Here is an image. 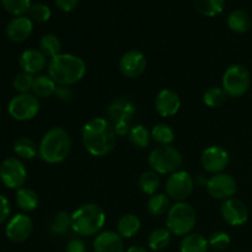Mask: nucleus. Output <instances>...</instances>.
<instances>
[{
  "label": "nucleus",
  "mask_w": 252,
  "mask_h": 252,
  "mask_svg": "<svg viewBox=\"0 0 252 252\" xmlns=\"http://www.w3.org/2000/svg\"><path fill=\"white\" fill-rule=\"evenodd\" d=\"M201 164L207 172L220 174L229 164L228 152L218 145H212L202 153Z\"/></svg>",
  "instance_id": "14"
},
{
  "label": "nucleus",
  "mask_w": 252,
  "mask_h": 252,
  "mask_svg": "<svg viewBox=\"0 0 252 252\" xmlns=\"http://www.w3.org/2000/svg\"><path fill=\"white\" fill-rule=\"evenodd\" d=\"M10 116L16 121H30L39 112V101L33 94H19L11 98L7 107Z\"/></svg>",
  "instance_id": "9"
},
{
  "label": "nucleus",
  "mask_w": 252,
  "mask_h": 252,
  "mask_svg": "<svg viewBox=\"0 0 252 252\" xmlns=\"http://www.w3.org/2000/svg\"><path fill=\"white\" fill-rule=\"evenodd\" d=\"M193 187V177L189 172L179 170L167 177L166 184H165V191L170 199H174L176 202H184V199L191 196Z\"/></svg>",
  "instance_id": "10"
},
{
  "label": "nucleus",
  "mask_w": 252,
  "mask_h": 252,
  "mask_svg": "<svg viewBox=\"0 0 252 252\" xmlns=\"http://www.w3.org/2000/svg\"><path fill=\"white\" fill-rule=\"evenodd\" d=\"M54 95H56L59 100L64 101V102H70L74 98V91L70 86L57 85L56 94H54Z\"/></svg>",
  "instance_id": "40"
},
{
  "label": "nucleus",
  "mask_w": 252,
  "mask_h": 252,
  "mask_svg": "<svg viewBox=\"0 0 252 252\" xmlns=\"http://www.w3.org/2000/svg\"><path fill=\"white\" fill-rule=\"evenodd\" d=\"M196 221V211L186 202H177L167 212L166 226L174 235L184 236L191 234Z\"/></svg>",
  "instance_id": "6"
},
{
  "label": "nucleus",
  "mask_w": 252,
  "mask_h": 252,
  "mask_svg": "<svg viewBox=\"0 0 252 252\" xmlns=\"http://www.w3.org/2000/svg\"><path fill=\"white\" fill-rule=\"evenodd\" d=\"M228 26L235 33H245L251 27V19L244 10H234L228 16Z\"/></svg>",
  "instance_id": "22"
},
{
  "label": "nucleus",
  "mask_w": 252,
  "mask_h": 252,
  "mask_svg": "<svg viewBox=\"0 0 252 252\" xmlns=\"http://www.w3.org/2000/svg\"><path fill=\"white\" fill-rule=\"evenodd\" d=\"M0 180L11 189H19L27 180V170L17 158H7L0 164Z\"/></svg>",
  "instance_id": "11"
},
{
  "label": "nucleus",
  "mask_w": 252,
  "mask_h": 252,
  "mask_svg": "<svg viewBox=\"0 0 252 252\" xmlns=\"http://www.w3.org/2000/svg\"><path fill=\"white\" fill-rule=\"evenodd\" d=\"M33 231V221L26 214H16L6 224L5 234L14 243H24Z\"/></svg>",
  "instance_id": "13"
},
{
  "label": "nucleus",
  "mask_w": 252,
  "mask_h": 252,
  "mask_svg": "<svg viewBox=\"0 0 252 252\" xmlns=\"http://www.w3.org/2000/svg\"><path fill=\"white\" fill-rule=\"evenodd\" d=\"M128 137H129V142L134 147L139 148V149H144L149 145L150 139H152V133L143 125H135L129 130Z\"/></svg>",
  "instance_id": "32"
},
{
  "label": "nucleus",
  "mask_w": 252,
  "mask_h": 252,
  "mask_svg": "<svg viewBox=\"0 0 252 252\" xmlns=\"http://www.w3.org/2000/svg\"><path fill=\"white\" fill-rule=\"evenodd\" d=\"M226 93L224 91L223 88H218V86H214V88L208 89V90L204 93L203 95V102L206 103L208 107H219V106L223 105L226 100Z\"/></svg>",
  "instance_id": "35"
},
{
  "label": "nucleus",
  "mask_w": 252,
  "mask_h": 252,
  "mask_svg": "<svg viewBox=\"0 0 252 252\" xmlns=\"http://www.w3.org/2000/svg\"><path fill=\"white\" fill-rule=\"evenodd\" d=\"M221 84L226 95L230 97H240L245 95L250 88V71L241 64H233L224 73Z\"/></svg>",
  "instance_id": "8"
},
{
  "label": "nucleus",
  "mask_w": 252,
  "mask_h": 252,
  "mask_svg": "<svg viewBox=\"0 0 252 252\" xmlns=\"http://www.w3.org/2000/svg\"><path fill=\"white\" fill-rule=\"evenodd\" d=\"M106 216L96 203L83 204L71 214V229L81 236H91L103 228Z\"/></svg>",
  "instance_id": "4"
},
{
  "label": "nucleus",
  "mask_w": 252,
  "mask_h": 252,
  "mask_svg": "<svg viewBox=\"0 0 252 252\" xmlns=\"http://www.w3.org/2000/svg\"><path fill=\"white\" fill-rule=\"evenodd\" d=\"M14 152L19 158L25 160H31L38 154V147L29 137H20L14 143Z\"/></svg>",
  "instance_id": "26"
},
{
  "label": "nucleus",
  "mask_w": 252,
  "mask_h": 252,
  "mask_svg": "<svg viewBox=\"0 0 252 252\" xmlns=\"http://www.w3.org/2000/svg\"><path fill=\"white\" fill-rule=\"evenodd\" d=\"M71 228V216L66 212H58L49 224V231L53 235H65Z\"/></svg>",
  "instance_id": "31"
},
{
  "label": "nucleus",
  "mask_w": 252,
  "mask_h": 252,
  "mask_svg": "<svg viewBox=\"0 0 252 252\" xmlns=\"http://www.w3.org/2000/svg\"><path fill=\"white\" fill-rule=\"evenodd\" d=\"M149 166L157 174L167 175L179 171L182 165V155L171 145H159L150 152L148 158Z\"/></svg>",
  "instance_id": "7"
},
{
  "label": "nucleus",
  "mask_w": 252,
  "mask_h": 252,
  "mask_svg": "<svg viewBox=\"0 0 252 252\" xmlns=\"http://www.w3.org/2000/svg\"><path fill=\"white\" fill-rule=\"evenodd\" d=\"M57 84L54 83L53 79L49 75H38L34 78L33 85H32V91L33 95L37 97L47 98L49 96L56 94Z\"/></svg>",
  "instance_id": "23"
},
{
  "label": "nucleus",
  "mask_w": 252,
  "mask_h": 252,
  "mask_svg": "<svg viewBox=\"0 0 252 252\" xmlns=\"http://www.w3.org/2000/svg\"><path fill=\"white\" fill-rule=\"evenodd\" d=\"M32 30H33V24L30 17L16 16L15 19L10 20L9 24L6 25L5 32L10 41L21 43L31 36Z\"/></svg>",
  "instance_id": "18"
},
{
  "label": "nucleus",
  "mask_w": 252,
  "mask_h": 252,
  "mask_svg": "<svg viewBox=\"0 0 252 252\" xmlns=\"http://www.w3.org/2000/svg\"><path fill=\"white\" fill-rule=\"evenodd\" d=\"M180 107H181V100L176 91L171 89H164L157 95L155 108L162 117H172L179 112Z\"/></svg>",
  "instance_id": "17"
},
{
  "label": "nucleus",
  "mask_w": 252,
  "mask_h": 252,
  "mask_svg": "<svg viewBox=\"0 0 252 252\" xmlns=\"http://www.w3.org/2000/svg\"><path fill=\"white\" fill-rule=\"evenodd\" d=\"M10 212H11V208H10L9 199L0 194V225L9 218Z\"/></svg>",
  "instance_id": "41"
},
{
  "label": "nucleus",
  "mask_w": 252,
  "mask_h": 252,
  "mask_svg": "<svg viewBox=\"0 0 252 252\" xmlns=\"http://www.w3.org/2000/svg\"><path fill=\"white\" fill-rule=\"evenodd\" d=\"M95 252H125L122 236L115 231H103L94 240Z\"/></svg>",
  "instance_id": "20"
},
{
  "label": "nucleus",
  "mask_w": 252,
  "mask_h": 252,
  "mask_svg": "<svg viewBox=\"0 0 252 252\" xmlns=\"http://www.w3.org/2000/svg\"><path fill=\"white\" fill-rule=\"evenodd\" d=\"M66 252H86V246L80 239H71L65 249Z\"/></svg>",
  "instance_id": "43"
},
{
  "label": "nucleus",
  "mask_w": 252,
  "mask_h": 252,
  "mask_svg": "<svg viewBox=\"0 0 252 252\" xmlns=\"http://www.w3.org/2000/svg\"><path fill=\"white\" fill-rule=\"evenodd\" d=\"M19 64L22 71L33 75L46 68L47 57L39 49H26L20 56Z\"/></svg>",
  "instance_id": "19"
},
{
  "label": "nucleus",
  "mask_w": 252,
  "mask_h": 252,
  "mask_svg": "<svg viewBox=\"0 0 252 252\" xmlns=\"http://www.w3.org/2000/svg\"><path fill=\"white\" fill-rule=\"evenodd\" d=\"M207 191L213 198L226 201L233 198L234 194L238 191V185L235 179L229 174H216L209 177L207 182Z\"/></svg>",
  "instance_id": "12"
},
{
  "label": "nucleus",
  "mask_w": 252,
  "mask_h": 252,
  "mask_svg": "<svg viewBox=\"0 0 252 252\" xmlns=\"http://www.w3.org/2000/svg\"><path fill=\"white\" fill-rule=\"evenodd\" d=\"M71 149V139L62 127L51 128L44 133L38 145V155L48 164H58L68 158Z\"/></svg>",
  "instance_id": "3"
},
{
  "label": "nucleus",
  "mask_w": 252,
  "mask_h": 252,
  "mask_svg": "<svg viewBox=\"0 0 252 252\" xmlns=\"http://www.w3.org/2000/svg\"><path fill=\"white\" fill-rule=\"evenodd\" d=\"M148 211L152 216L160 217L164 216L166 212L170 211V198L164 193H155L148 201Z\"/></svg>",
  "instance_id": "30"
},
{
  "label": "nucleus",
  "mask_w": 252,
  "mask_h": 252,
  "mask_svg": "<svg viewBox=\"0 0 252 252\" xmlns=\"http://www.w3.org/2000/svg\"><path fill=\"white\" fill-rule=\"evenodd\" d=\"M220 213L224 220L231 226H240L249 219V211L245 203L240 199L229 198L220 207Z\"/></svg>",
  "instance_id": "16"
},
{
  "label": "nucleus",
  "mask_w": 252,
  "mask_h": 252,
  "mask_svg": "<svg viewBox=\"0 0 252 252\" xmlns=\"http://www.w3.org/2000/svg\"><path fill=\"white\" fill-rule=\"evenodd\" d=\"M2 6L10 14L16 16H24L31 7V0H1Z\"/></svg>",
  "instance_id": "36"
},
{
  "label": "nucleus",
  "mask_w": 252,
  "mask_h": 252,
  "mask_svg": "<svg viewBox=\"0 0 252 252\" xmlns=\"http://www.w3.org/2000/svg\"><path fill=\"white\" fill-rule=\"evenodd\" d=\"M30 19L37 22H46L51 19V9L43 2H34L29 10Z\"/></svg>",
  "instance_id": "37"
},
{
  "label": "nucleus",
  "mask_w": 252,
  "mask_h": 252,
  "mask_svg": "<svg viewBox=\"0 0 252 252\" xmlns=\"http://www.w3.org/2000/svg\"><path fill=\"white\" fill-rule=\"evenodd\" d=\"M208 240L201 234H189L185 236L180 245L181 252H207L208 250Z\"/></svg>",
  "instance_id": "25"
},
{
  "label": "nucleus",
  "mask_w": 252,
  "mask_h": 252,
  "mask_svg": "<svg viewBox=\"0 0 252 252\" xmlns=\"http://www.w3.org/2000/svg\"><path fill=\"white\" fill-rule=\"evenodd\" d=\"M33 80V75L22 71V73L17 74V75L15 76L14 81H12V85H14L15 90L19 91L20 94H27L32 90Z\"/></svg>",
  "instance_id": "38"
},
{
  "label": "nucleus",
  "mask_w": 252,
  "mask_h": 252,
  "mask_svg": "<svg viewBox=\"0 0 252 252\" xmlns=\"http://www.w3.org/2000/svg\"><path fill=\"white\" fill-rule=\"evenodd\" d=\"M126 252H148L142 246H130Z\"/></svg>",
  "instance_id": "44"
},
{
  "label": "nucleus",
  "mask_w": 252,
  "mask_h": 252,
  "mask_svg": "<svg viewBox=\"0 0 252 252\" xmlns=\"http://www.w3.org/2000/svg\"><path fill=\"white\" fill-rule=\"evenodd\" d=\"M16 203L24 212H32L38 207V194L29 187H21L16 192Z\"/></svg>",
  "instance_id": "24"
},
{
  "label": "nucleus",
  "mask_w": 252,
  "mask_h": 252,
  "mask_svg": "<svg viewBox=\"0 0 252 252\" xmlns=\"http://www.w3.org/2000/svg\"><path fill=\"white\" fill-rule=\"evenodd\" d=\"M230 236L224 231H216L208 239V244L213 250L223 251L230 245Z\"/></svg>",
  "instance_id": "39"
},
{
  "label": "nucleus",
  "mask_w": 252,
  "mask_h": 252,
  "mask_svg": "<svg viewBox=\"0 0 252 252\" xmlns=\"http://www.w3.org/2000/svg\"><path fill=\"white\" fill-rule=\"evenodd\" d=\"M85 149L94 157H105L110 154L117 143V134L106 118H94L85 123L81 132Z\"/></svg>",
  "instance_id": "1"
},
{
  "label": "nucleus",
  "mask_w": 252,
  "mask_h": 252,
  "mask_svg": "<svg viewBox=\"0 0 252 252\" xmlns=\"http://www.w3.org/2000/svg\"><path fill=\"white\" fill-rule=\"evenodd\" d=\"M225 5V0H194V7L201 15L213 17L221 14Z\"/></svg>",
  "instance_id": "28"
},
{
  "label": "nucleus",
  "mask_w": 252,
  "mask_h": 252,
  "mask_svg": "<svg viewBox=\"0 0 252 252\" xmlns=\"http://www.w3.org/2000/svg\"><path fill=\"white\" fill-rule=\"evenodd\" d=\"M145 69H147V58L140 51L130 49L121 57L120 70L127 78H139Z\"/></svg>",
  "instance_id": "15"
},
{
  "label": "nucleus",
  "mask_w": 252,
  "mask_h": 252,
  "mask_svg": "<svg viewBox=\"0 0 252 252\" xmlns=\"http://www.w3.org/2000/svg\"><path fill=\"white\" fill-rule=\"evenodd\" d=\"M171 233L166 228H158L149 234L148 246L154 251H161L170 245Z\"/></svg>",
  "instance_id": "27"
},
{
  "label": "nucleus",
  "mask_w": 252,
  "mask_h": 252,
  "mask_svg": "<svg viewBox=\"0 0 252 252\" xmlns=\"http://www.w3.org/2000/svg\"><path fill=\"white\" fill-rule=\"evenodd\" d=\"M152 138L160 145H170L175 140V132L170 126L160 123L153 128Z\"/></svg>",
  "instance_id": "34"
},
{
  "label": "nucleus",
  "mask_w": 252,
  "mask_h": 252,
  "mask_svg": "<svg viewBox=\"0 0 252 252\" xmlns=\"http://www.w3.org/2000/svg\"><path fill=\"white\" fill-rule=\"evenodd\" d=\"M86 74V64L80 57L61 53L48 63V75L57 85L70 86L79 83Z\"/></svg>",
  "instance_id": "2"
},
{
  "label": "nucleus",
  "mask_w": 252,
  "mask_h": 252,
  "mask_svg": "<svg viewBox=\"0 0 252 252\" xmlns=\"http://www.w3.org/2000/svg\"><path fill=\"white\" fill-rule=\"evenodd\" d=\"M135 108L134 103L127 97H117L108 106L107 116L108 121L113 126L117 137H125L129 133L133 127V120H134Z\"/></svg>",
  "instance_id": "5"
},
{
  "label": "nucleus",
  "mask_w": 252,
  "mask_h": 252,
  "mask_svg": "<svg viewBox=\"0 0 252 252\" xmlns=\"http://www.w3.org/2000/svg\"><path fill=\"white\" fill-rule=\"evenodd\" d=\"M39 51L47 57V58H54L56 56L61 54L62 42L56 34H44L39 41Z\"/></svg>",
  "instance_id": "29"
},
{
  "label": "nucleus",
  "mask_w": 252,
  "mask_h": 252,
  "mask_svg": "<svg viewBox=\"0 0 252 252\" xmlns=\"http://www.w3.org/2000/svg\"><path fill=\"white\" fill-rule=\"evenodd\" d=\"M140 230V220L134 214H125L117 223V233L122 238L129 239L137 235Z\"/></svg>",
  "instance_id": "21"
},
{
  "label": "nucleus",
  "mask_w": 252,
  "mask_h": 252,
  "mask_svg": "<svg viewBox=\"0 0 252 252\" xmlns=\"http://www.w3.org/2000/svg\"><path fill=\"white\" fill-rule=\"evenodd\" d=\"M54 4L58 9L64 12H71L76 9L79 4V0H54Z\"/></svg>",
  "instance_id": "42"
},
{
  "label": "nucleus",
  "mask_w": 252,
  "mask_h": 252,
  "mask_svg": "<svg viewBox=\"0 0 252 252\" xmlns=\"http://www.w3.org/2000/svg\"><path fill=\"white\" fill-rule=\"evenodd\" d=\"M140 189L143 193L148 194V196H153L157 193L158 189H160V179L155 171H144L139 177Z\"/></svg>",
  "instance_id": "33"
}]
</instances>
